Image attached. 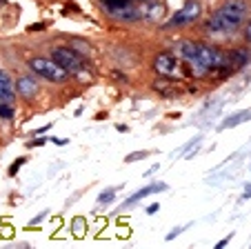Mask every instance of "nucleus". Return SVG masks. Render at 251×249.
I'll list each match as a JSON object with an SVG mask.
<instances>
[{
	"label": "nucleus",
	"instance_id": "nucleus-12",
	"mask_svg": "<svg viewBox=\"0 0 251 249\" xmlns=\"http://www.w3.org/2000/svg\"><path fill=\"white\" fill-rule=\"evenodd\" d=\"M245 120H251V111H249V109L238 111V113H233V116H227L223 120V125H220V132H225V129H229V127H238V125H242Z\"/></svg>",
	"mask_w": 251,
	"mask_h": 249
},
{
	"label": "nucleus",
	"instance_id": "nucleus-2",
	"mask_svg": "<svg viewBox=\"0 0 251 249\" xmlns=\"http://www.w3.org/2000/svg\"><path fill=\"white\" fill-rule=\"evenodd\" d=\"M225 65V56L220 54V49L209 47V45H198V56L191 62L194 69H198L200 74L207 69H218V67Z\"/></svg>",
	"mask_w": 251,
	"mask_h": 249
},
{
	"label": "nucleus",
	"instance_id": "nucleus-23",
	"mask_svg": "<svg viewBox=\"0 0 251 249\" xmlns=\"http://www.w3.org/2000/svg\"><path fill=\"white\" fill-rule=\"evenodd\" d=\"M242 196H245V198H251V185H247V187H245V194H242Z\"/></svg>",
	"mask_w": 251,
	"mask_h": 249
},
{
	"label": "nucleus",
	"instance_id": "nucleus-10",
	"mask_svg": "<svg viewBox=\"0 0 251 249\" xmlns=\"http://www.w3.org/2000/svg\"><path fill=\"white\" fill-rule=\"evenodd\" d=\"M14 85H16V91H18L23 98H33V96L38 94V83H36V80H31V78H27V76L18 78Z\"/></svg>",
	"mask_w": 251,
	"mask_h": 249
},
{
	"label": "nucleus",
	"instance_id": "nucleus-16",
	"mask_svg": "<svg viewBox=\"0 0 251 249\" xmlns=\"http://www.w3.org/2000/svg\"><path fill=\"white\" fill-rule=\"evenodd\" d=\"M116 198V187H109V189H104L102 194L98 196V202L102 205V202H111Z\"/></svg>",
	"mask_w": 251,
	"mask_h": 249
},
{
	"label": "nucleus",
	"instance_id": "nucleus-24",
	"mask_svg": "<svg viewBox=\"0 0 251 249\" xmlns=\"http://www.w3.org/2000/svg\"><path fill=\"white\" fill-rule=\"evenodd\" d=\"M140 2H147V0H140Z\"/></svg>",
	"mask_w": 251,
	"mask_h": 249
},
{
	"label": "nucleus",
	"instance_id": "nucleus-15",
	"mask_svg": "<svg viewBox=\"0 0 251 249\" xmlns=\"http://www.w3.org/2000/svg\"><path fill=\"white\" fill-rule=\"evenodd\" d=\"M71 229H74V236H76V238H82V236H85V229H87V221L85 218H74V221H71Z\"/></svg>",
	"mask_w": 251,
	"mask_h": 249
},
{
	"label": "nucleus",
	"instance_id": "nucleus-14",
	"mask_svg": "<svg viewBox=\"0 0 251 249\" xmlns=\"http://www.w3.org/2000/svg\"><path fill=\"white\" fill-rule=\"evenodd\" d=\"M102 5L114 14V11H120V9H127L131 7V0H102Z\"/></svg>",
	"mask_w": 251,
	"mask_h": 249
},
{
	"label": "nucleus",
	"instance_id": "nucleus-11",
	"mask_svg": "<svg viewBox=\"0 0 251 249\" xmlns=\"http://www.w3.org/2000/svg\"><path fill=\"white\" fill-rule=\"evenodd\" d=\"M178 56L191 65V62L196 60V56H198V45L191 43V40H182V43L178 45Z\"/></svg>",
	"mask_w": 251,
	"mask_h": 249
},
{
	"label": "nucleus",
	"instance_id": "nucleus-22",
	"mask_svg": "<svg viewBox=\"0 0 251 249\" xmlns=\"http://www.w3.org/2000/svg\"><path fill=\"white\" fill-rule=\"evenodd\" d=\"M245 38H247V40H249V43H251V23L247 25V29H245Z\"/></svg>",
	"mask_w": 251,
	"mask_h": 249
},
{
	"label": "nucleus",
	"instance_id": "nucleus-3",
	"mask_svg": "<svg viewBox=\"0 0 251 249\" xmlns=\"http://www.w3.org/2000/svg\"><path fill=\"white\" fill-rule=\"evenodd\" d=\"M29 67H31V71H36L38 76L51 80V83H62L69 76L58 62L47 60V58H33V60H29Z\"/></svg>",
	"mask_w": 251,
	"mask_h": 249
},
{
	"label": "nucleus",
	"instance_id": "nucleus-17",
	"mask_svg": "<svg viewBox=\"0 0 251 249\" xmlns=\"http://www.w3.org/2000/svg\"><path fill=\"white\" fill-rule=\"evenodd\" d=\"M0 118H5V120H9V118H14V109H11L9 105L0 103Z\"/></svg>",
	"mask_w": 251,
	"mask_h": 249
},
{
	"label": "nucleus",
	"instance_id": "nucleus-13",
	"mask_svg": "<svg viewBox=\"0 0 251 249\" xmlns=\"http://www.w3.org/2000/svg\"><path fill=\"white\" fill-rule=\"evenodd\" d=\"M245 62H247L245 49H236V52H231L227 58H225V65H223V67H231V69H238V67H242Z\"/></svg>",
	"mask_w": 251,
	"mask_h": 249
},
{
	"label": "nucleus",
	"instance_id": "nucleus-20",
	"mask_svg": "<svg viewBox=\"0 0 251 249\" xmlns=\"http://www.w3.org/2000/svg\"><path fill=\"white\" fill-rule=\"evenodd\" d=\"M231 236H233V234H229V236H227V238H223V240H220V243H218V245H216V249H225V245H227V243H229V240H231Z\"/></svg>",
	"mask_w": 251,
	"mask_h": 249
},
{
	"label": "nucleus",
	"instance_id": "nucleus-19",
	"mask_svg": "<svg viewBox=\"0 0 251 249\" xmlns=\"http://www.w3.org/2000/svg\"><path fill=\"white\" fill-rule=\"evenodd\" d=\"M185 229H187V227H174V231H169V234H167V240H174L176 236H180Z\"/></svg>",
	"mask_w": 251,
	"mask_h": 249
},
{
	"label": "nucleus",
	"instance_id": "nucleus-6",
	"mask_svg": "<svg viewBox=\"0 0 251 249\" xmlns=\"http://www.w3.org/2000/svg\"><path fill=\"white\" fill-rule=\"evenodd\" d=\"M153 69L158 71L160 76H174L176 69H178V62H176V58L171 56V54H158L156 60H153Z\"/></svg>",
	"mask_w": 251,
	"mask_h": 249
},
{
	"label": "nucleus",
	"instance_id": "nucleus-18",
	"mask_svg": "<svg viewBox=\"0 0 251 249\" xmlns=\"http://www.w3.org/2000/svg\"><path fill=\"white\" fill-rule=\"evenodd\" d=\"M145 156H147V151H133V154H129L127 158H125V163H136V160L145 158Z\"/></svg>",
	"mask_w": 251,
	"mask_h": 249
},
{
	"label": "nucleus",
	"instance_id": "nucleus-5",
	"mask_svg": "<svg viewBox=\"0 0 251 249\" xmlns=\"http://www.w3.org/2000/svg\"><path fill=\"white\" fill-rule=\"evenodd\" d=\"M200 2H196V0H187L185 7H182L178 14L171 18V25H189L194 23V20L200 18Z\"/></svg>",
	"mask_w": 251,
	"mask_h": 249
},
{
	"label": "nucleus",
	"instance_id": "nucleus-4",
	"mask_svg": "<svg viewBox=\"0 0 251 249\" xmlns=\"http://www.w3.org/2000/svg\"><path fill=\"white\" fill-rule=\"evenodd\" d=\"M51 60L58 62L67 74H78L82 69V58L78 56V52H74L69 47H56L51 52Z\"/></svg>",
	"mask_w": 251,
	"mask_h": 249
},
{
	"label": "nucleus",
	"instance_id": "nucleus-7",
	"mask_svg": "<svg viewBox=\"0 0 251 249\" xmlns=\"http://www.w3.org/2000/svg\"><path fill=\"white\" fill-rule=\"evenodd\" d=\"M16 96V85L5 69H0V103H11Z\"/></svg>",
	"mask_w": 251,
	"mask_h": 249
},
{
	"label": "nucleus",
	"instance_id": "nucleus-21",
	"mask_svg": "<svg viewBox=\"0 0 251 249\" xmlns=\"http://www.w3.org/2000/svg\"><path fill=\"white\" fill-rule=\"evenodd\" d=\"M156 212H158V202H153V205H149V207H147V214H149V216H153Z\"/></svg>",
	"mask_w": 251,
	"mask_h": 249
},
{
	"label": "nucleus",
	"instance_id": "nucleus-8",
	"mask_svg": "<svg viewBox=\"0 0 251 249\" xmlns=\"http://www.w3.org/2000/svg\"><path fill=\"white\" fill-rule=\"evenodd\" d=\"M165 189H167L165 183H153V185H147V187L138 189V192H133V196H129L127 200L123 202V209H125V207H129V205H133V202L142 200V198H147L149 194H153V192H165Z\"/></svg>",
	"mask_w": 251,
	"mask_h": 249
},
{
	"label": "nucleus",
	"instance_id": "nucleus-9",
	"mask_svg": "<svg viewBox=\"0 0 251 249\" xmlns=\"http://www.w3.org/2000/svg\"><path fill=\"white\" fill-rule=\"evenodd\" d=\"M140 14H145L147 20H153V23H156V20L165 18V5H162L160 0H147Z\"/></svg>",
	"mask_w": 251,
	"mask_h": 249
},
{
	"label": "nucleus",
	"instance_id": "nucleus-1",
	"mask_svg": "<svg viewBox=\"0 0 251 249\" xmlns=\"http://www.w3.org/2000/svg\"><path fill=\"white\" fill-rule=\"evenodd\" d=\"M247 11H249L247 0H227V2L209 18L207 29L211 33H231L240 27Z\"/></svg>",
	"mask_w": 251,
	"mask_h": 249
}]
</instances>
